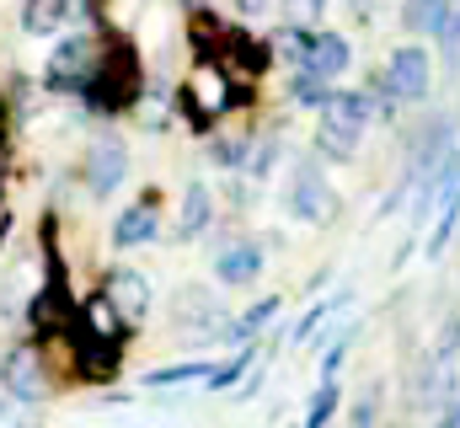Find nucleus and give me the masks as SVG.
I'll return each mask as SVG.
<instances>
[{
	"instance_id": "nucleus-1",
	"label": "nucleus",
	"mask_w": 460,
	"mask_h": 428,
	"mask_svg": "<svg viewBox=\"0 0 460 428\" xmlns=\"http://www.w3.org/2000/svg\"><path fill=\"white\" fill-rule=\"evenodd\" d=\"M369 118H375L369 92H332V97L322 103V134H316V145H322L332 161H348V156L358 150Z\"/></svg>"
},
{
	"instance_id": "nucleus-2",
	"label": "nucleus",
	"mask_w": 460,
	"mask_h": 428,
	"mask_svg": "<svg viewBox=\"0 0 460 428\" xmlns=\"http://www.w3.org/2000/svg\"><path fill=\"white\" fill-rule=\"evenodd\" d=\"M81 86H86V97L102 107V112H118V107H128L139 97V65H134V54L118 43V49H108V54L92 65V76H86Z\"/></svg>"
},
{
	"instance_id": "nucleus-3",
	"label": "nucleus",
	"mask_w": 460,
	"mask_h": 428,
	"mask_svg": "<svg viewBox=\"0 0 460 428\" xmlns=\"http://www.w3.org/2000/svg\"><path fill=\"white\" fill-rule=\"evenodd\" d=\"M380 81L391 86L396 103H423L429 86H434V59H429V49H423V43H402V49L391 54V65H385Z\"/></svg>"
},
{
	"instance_id": "nucleus-4",
	"label": "nucleus",
	"mask_w": 460,
	"mask_h": 428,
	"mask_svg": "<svg viewBox=\"0 0 460 428\" xmlns=\"http://www.w3.org/2000/svg\"><path fill=\"white\" fill-rule=\"evenodd\" d=\"M289 214L300 225H327L338 214V199H332V188H327V177H322L316 161L295 166V177H289Z\"/></svg>"
},
{
	"instance_id": "nucleus-5",
	"label": "nucleus",
	"mask_w": 460,
	"mask_h": 428,
	"mask_svg": "<svg viewBox=\"0 0 460 428\" xmlns=\"http://www.w3.org/2000/svg\"><path fill=\"white\" fill-rule=\"evenodd\" d=\"M123 177H128V150H123L118 134H102V139L92 145V156H86V188H92L97 199H108V193L123 188Z\"/></svg>"
},
{
	"instance_id": "nucleus-6",
	"label": "nucleus",
	"mask_w": 460,
	"mask_h": 428,
	"mask_svg": "<svg viewBox=\"0 0 460 428\" xmlns=\"http://www.w3.org/2000/svg\"><path fill=\"white\" fill-rule=\"evenodd\" d=\"M92 65H97V43L92 38H65L59 49H54V59H49V86L54 92H75L86 76H92Z\"/></svg>"
},
{
	"instance_id": "nucleus-7",
	"label": "nucleus",
	"mask_w": 460,
	"mask_h": 428,
	"mask_svg": "<svg viewBox=\"0 0 460 428\" xmlns=\"http://www.w3.org/2000/svg\"><path fill=\"white\" fill-rule=\"evenodd\" d=\"M0 380H5V391H11L16 402H38V397L49 391V380H43V364H38V348H32V343H16V348L0 359Z\"/></svg>"
},
{
	"instance_id": "nucleus-8",
	"label": "nucleus",
	"mask_w": 460,
	"mask_h": 428,
	"mask_svg": "<svg viewBox=\"0 0 460 428\" xmlns=\"http://www.w3.org/2000/svg\"><path fill=\"white\" fill-rule=\"evenodd\" d=\"M102 300L113 306L118 321H145V311H150V284L134 268H118V273H108V295Z\"/></svg>"
},
{
	"instance_id": "nucleus-9",
	"label": "nucleus",
	"mask_w": 460,
	"mask_h": 428,
	"mask_svg": "<svg viewBox=\"0 0 460 428\" xmlns=\"http://www.w3.org/2000/svg\"><path fill=\"white\" fill-rule=\"evenodd\" d=\"M348 65H353V43H348L343 32H311V43H305V65H300V70H316V76L338 81Z\"/></svg>"
},
{
	"instance_id": "nucleus-10",
	"label": "nucleus",
	"mask_w": 460,
	"mask_h": 428,
	"mask_svg": "<svg viewBox=\"0 0 460 428\" xmlns=\"http://www.w3.org/2000/svg\"><path fill=\"white\" fill-rule=\"evenodd\" d=\"M257 273H262V246L257 241H230V246H220V257H215V279L220 284L246 290Z\"/></svg>"
},
{
	"instance_id": "nucleus-11",
	"label": "nucleus",
	"mask_w": 460,
	"mask_h": 428,
	"mask_svg": "<svg viewBox=\"0 0 460 428\" xmlns=\"http://www.w3.org/2000/svg\"><path fill=\"white\" fill-rule=\"evenodd\" d=\"M155 230H161V214L150 210V204H134V210L118 214L113 241L118 246H145V241H155Z\"/></svg>"
},
{
	"instance_id": "nucleus-12",
	"label": "nucleus",
	"mask_w": 460,
	"mask_h": 428,
	"mask_svg": "<svg viewBox=\"0 0 460 428\" xmlns=\"http://www.w3.org/2000/svg\"><path fill=\"white\" fill-rule=\"evenodd\" d=\"M65 16H70V0H27V5H22V27H27V32H38V38H43V32H54Z\"/></svg>"
},
{
	"instance_id": "nucleus-13",
	"label": "nucleus",
	"mask_w": 460,
	"mask_h": 428,
	"mask_svg": "<svg viewBox=\"0 0 460 428\" xmlns=\"http://www.w3.org/2000/svg\"><path fill=\"white\" fill-rule=\"evenodd\" d=\"M209 210H215V204H209V193H204V183H193V188L182 193V219H177V230H182V236H199V230H204V225L215 219Z\"/></svg>"
},
{
	"instance_id": "nucleus-14",
	"label": "nucleus",
	"mask_w": 460,
	"mask_h": 428,
	"mask_svg": "<svg viewBox=\"0 0 460 428\" xmlns=\"http://www.w3.org/2000/svg\"><path fill=\"white\" fill-rule=\"evenodd\" d=\"M445 5H450V0H407V5H402V22H407V32H439V22H445Z\"/></svg>"
},
{
	"instance_id": "nucleus-15",
	"label": "nucleus",
	"mask_w": 460,
	"mask_h": 428,
	"mask_svg": "<svg viewBox=\"0 0 460 428\" xmlns=\"http://www.w3.org/2000/svg\"><path fill=\"white\" fill-rule=\"evenodd\" d=\"M338 402H343V386H338V375H327L322 386H316V397H311V407H305V424L322 428L332 413H338Z\"/></svg>"
},
{
	"instance_id": "nucleus-16",
	"label": "nucleus",
	"mask_w": 460,
	"mask_h": 428,
	"mask_svg": "<svg viewBox=\"0 0 460 428\" xmlns=\"http://www.w3.org/2000/svg\"><path fill=\"white\" fill-rule=\"evenodd\" d=\"M289 97H295V103H305V107H322L327 97H332V81H327V76H316V70H300V76H295V86H289Z\"/></svg>"
},
{
	"instance_id": "nucleus-17",
	"label": "nucleus",
	"mask_w": 460,
	"mask_h": 428,
	"mask_svg": "<svg viewBox=\"0 0 460 428\" xmlns=\"http://www.w3.org/2000/svg\"><path fill=\"white\" fill-rule=\"evenodd\" d=\"M439 49H445V65L460 70V0L445 5V22H439Z\"/></svg>"
},
{
	"instance_id": "nucleus-18",
	"label": "nucleus",
	"mask_w": 460,
	"mask_h": 428,
	"mask_svg": "<svg viewBox=\"0 0 460 428\" xmlns=\"http://www.w3.org/2000/svg\"><path fill=\"white\" fill-rule=\"evenodd\" d=\"M273 317H279V300H257V306H252V311H246L241 321H230L226 337H230V343H246V337H252L262 321H273Z\"/></svg>"
},
{
	"instance_id": "nucleus-19",
	"label": "nucleus",
	"mask_w": 460,
	"mask_h": 428,
	"mask_svg": "<svg viewBox=\"0 0 460 428\" xmlns=\"http://www.w3.org/2000/svg\"><path fill=\"white\" fill-rule=\"evenodd\" d=\"M246 364H252V348H246V353H235V359H226V364H209L204 386H209V391H230V386L246 375Z\"/></svg>"
},
{
	"instance_id": "nucleus-20",
	"label": "nucleus",
	"mask_w": 460,
	"mask_h": 428,
	"mask_svg": "<svg viewBox=\"0 0 460 428\" xmlns=\"http://www.w3.org/2000/svg\"><path fill=\"white\" fill-rule=\"evenodd\" d=\"M273 43H279L273 54H284L289 65H305V43H311V32H305V22H295V27H284Z\"/></svg>"
},
{
	"instance_id": "nucleus-21",
	"label": "nucleus",
	"mask_w": 460,
	"mask_h": 428,
	"mask_svg": "<svg viewBox=\"0 0 460 428\" xmlns=\"http://www.w3.org/2000/svg\"><path fill=\"white\" fill-rule=\"evenodd\" d=\"M343 306H348V295H338V300H322L316 311H305V317H300L295 326H289V343H300V337H311V332H316L322 321L332 317V311H343Z\"/></svg>"
},
{
	"instance_id": "nucleus-22",
	"label": "nucleus",
	"mask_w": 460,
	"mask_h": 428,
	"mask_svg": "<svg viewBox=\"0 0 460 428\" xmlns=\"http://www.w3.org/2000/svg\"><path fill=\"white\" fill-rule=\"evenodd\" d=\"M209 364H166V370H150L145 386H177V380H204Z\"/></svg>"
},
{
	"instance_id": "nucleus-23",
	"label": "nucleus",
	"mask_w": 460,
	"mask_h": 428,
	"mask_svg": "<svg viewBox=\"0 0 460 428\" xmlns=\"http://www.w3.org/2000/svg\"><path fill=\"white\" fill-rule=\"evenodd\" d=\"M284 11H289V22H322V11H327V0H284Z\"/></svg>"
},
{
	"instance_id": "nucleus-24",
	"label": "nucleus",
	"mask_w": 460,
	"mask_h": 428,
	"mask_svg": "<svg viewBox=\"0 0 460 428\" xmlns=\"http://www.w3.org/2000/svg\"><path fill=\"white\" fill-rule=\"evenodd\" d=\"M215 161L220 166H246V139H220L215 145Z\"/></svg>"
},
{
	"instance_id": "nucleus-25",
	"label": "nucleus",
	"mask_w": 460,
	"mask_h": 428,
	"mask_svg": "<svg viewBox=\"0 0 460 428\" xmlns=\"http://www.w3.org/2000/svg\"><path fill=\"white\" fill-rule=\"evenodd\" d=\"M235 11H241V16H262V11H268V0H235Z\"/></svg>"
}]
</instances>
